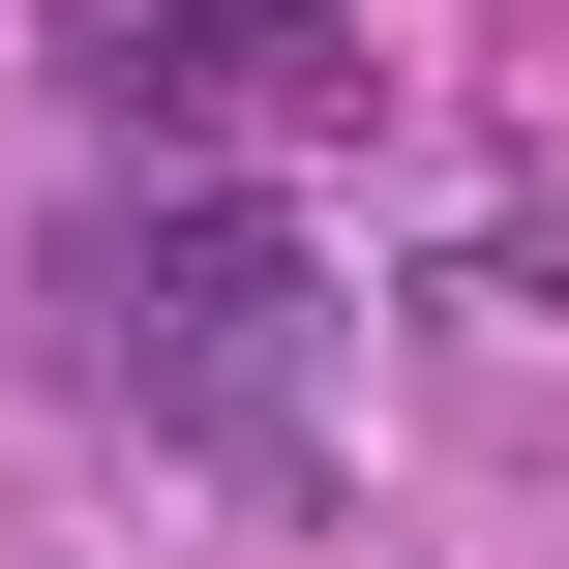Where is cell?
Instances as JSON below:
<instances>
[{"mask_svg":"<svg viewBox=\"0 0 569 569\" xmlns=\"http://www.w3.org/2000/svg\"><path fill=\"white\" fill-rule=\"evenodd\" d=\"M60 300H90V390H120L150 450H210V480H300V450H330V270H300V210L120 180Z\"/></svg>","mask_w":569,"mask_h":569,"instance_id":"obj_1","label":"cell"},{"mask_svg":"<svg viewBox=\"0 0 569 569\" xmlns=\"http://www.w3.org/2000/svg\"><path fill=\"white\" fill-rule=\"evenodd\" d=\"M120 120H150V150H330V120H360V30H330V0H150V30H120Z\"/></svg>","mask_w":569,"mask_h":569,"instance_id":"obj_2","label":"cell"}]
</instances>
